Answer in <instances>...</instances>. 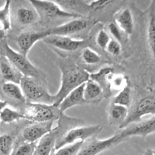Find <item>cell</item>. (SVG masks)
<instances>
[{
    "mask_svg": "<svg viewBox=\"0 0 155 155\" xmlns=\"http://www.w3.org/2000/svg\"><path fill=\"white\" fill-rule=\"evenodd\" d=\"M20 86L26 100L29 102L54 104V96L49 93L45 83L36 79L23 77Z\"/></svg>",
    "mask_w": 155,
    "mask_h": 155,
    "instance_id": "3957f363",
    "label": "cell"
},
{
    "mask_svg": "<svg viewBox=\"0 0 155 155\" xmlns=\"http://www.w3.org/2000/svg\"><path fill=\"white\" fill-rule=\"evenodd\" d=\"M108 30H109V34L113 37V39L119 42L120 43L124 41L125 37H126V36H127L123 33L122 30L119 27V26L115 24V21L109 23V26H108Z\"/></svg>",
    "mask_w": 155,
    "mask_h": 155,
    "instance_id": "1f68e13d",
    "label": "cell"
},
{
    "mask_svg": "<svg viewBox=\"0 0 155 155\" xmlns=\"http://www.w3.org/2000/svg\"><path fill=\"white\" fill-rule=\"evenodd\" d=\"M131 100H132V91H131L129 85H127L122 89H121L119 92L114 97L112 103L124 106V107L129 108L131 104Z\"/></svg>",
    "mask_w": 155,
    "mask_h": 155,
    "instance_id": "4316f807",
    "label": "cell"
},
{
    "mask_svg": "<svg viewBox=\"0 0 155 155\" xmlns=\"http://www.w3.org/2000/svg\"><path fill=\"white\" fill-rule=\"evenodd\" d=\"M36 143L24 142L14 147L10 155H34Z\"/></svg>",
    "mask_w": 155,
    "mask_h": 155,
    "instance_id": "83f0119b",
    "label": "cell"
},
{
    "mask_svg": "<svg viewBox=\"0 0 155 155\" xmlns=\"http://www.w3.org/2000/svg\"><path fill=\"white\" fill-rule=\"evenodd\" d=\"M84 83L74 89L65 96L58 107L61 113L63 114L65 110L74 106L84 105L87 104L84 97Z\"/></svg>",
    "mask_w": 155,
    "mask_h": 155,
    "instance_id": "5bb4252c",
    "label": "cell"
},
{
    "mask_svg": "<svg viewBox=\"0 0 155 155\" xmlns=\"http://www.w3.org/2000/svg\"><path fill=\"white\" fill-rule=\"evenodd\" d=\"M97 23V21L81 18H73L71 21H68L61 25L52 27L48 29L50 36H70L71 35L81 32L86 30L89 27H92Z\"/></svg>",
    "mask_w": 155,
    "mask_h": 155,
    "instance_id": "ba28073f",
    "label": "cell"
},
{
    "mask_svg": "<svg viewBox=\"0 0 155 155\" xmlns=\"http://www.w3.org/2000/svg\"><path fill=\"white\" fill-rule=\"evenodd\" d=\"M115 22L123 33L127 36L132 34L134 30V20L132 14L129 8H125L117 14L115 18Z\"/></svg>",
    "mask_w": 155,
    "mask_h": 155,
    "instance_id": "44dd1931",
    "label": "cell"
},
{
    "mask_svg": "<svg viewBox=\"0 0 155 155\" xmlns=\"http://www.w3.org/2000/svg\"><path fill=\"white\" fill-rule=\"evenodd\" d=\"M53 2H54L57 5H59L64 11L71 12V13L81 15L79 12L81 9L91 10L89 8V5H84L81 0H53Z\"/></svg>",
    "mask_w": 155,
    "mask_h": 155,
    "instance_id": "7402d4cb",
    "label": "cell"
},
{
    "mask_svg": "<svg viewBox=\"0 0 155 155\" xmlns=\"http://www.w3.org/2000/svg\"><path fill=\"white\" fill-rule=\"evenodd\" d=\"M144 155H153V150L147 149L144 152Z\"/></svg>",
    "mask_w": 155,
    "mask_h": 155,
    "instance_id": "74e56055",
    "label": "cell"
},
{
    "mask_svg": "<svg viewBox=\"0 0 155 155\" xmlns=\"http://www.w3.org/2000/svg\"><path fill=\"white\" fill-rule=\"evenodd\" d=\"M57 130L46 134L36 142L34 155H52L59 137L57 136Z\"/></svg>",
    "mask_w": 155,
    "mask_h": 155,
    "instance_id": "2e32d148",
    "label": "cell"
},
{
    "mask_svg": "<svg viewBox=\"0 0 155 155\" xmlns=\"http://www.w3.org/2000/svg\"><path fill=\"white\" fill-rule=\"evenodd\" d=\"M50 36L48 29L42 31H29L21 33L17 39L18 48L21 54L27 56L30 50L40 40H43Z\"/></svg>",
    "mask_w": 155,
    "mask_h": 155,
    "instance_id": "4fadbf2b",
    "label": "cell"
},
{
    "mask_svg": "<svg viewBox=\"0 0 155 155\" xmlns=\"http://www.w3.org/2000/svg\"><path fill=\"white\" fill-rule=\"evenodd\" d=\"M21 120H25L24 113H21L8 105L0 113V122L3 124H12Z\"/></svg>",
    "mask_w": 155,
    "mask_h": 155,
    "instance_id": "d4e9b609",
    "label": "cell"
},
{
    "mask_svg": "<svg viewBox=\"0 0 155 155\" xmlns=\"http://www.w3.org/2000/svg\"><path fill=\"white\" fill-rule=\"evenodd\" d=\"M81 58L85 64L89 65L97 64L101 61L100 54L89 47H84V48H83Z\"/></svg>",
    "mask_w": 155,
    "mask_h": 155,
    "instance_id": "f1b7e54d",
    "label": "cell"
},
{
    "mask_svg": "<svg viewBox=\"0 0 155 155\" xmlns=\"http://www.w3.org/2000/svg\"><path fill=\"white\" fill-rule=\"evenodd\" d=\"M129 114V108L124 106L112 103L108 108V119L109 124L119 127Z\"/></svg>",
    "mask_w": 155,
    "mask_h": 155,
    "instance_id": "d6986e66",
    "label": "cell"
},
{
    "mask_svg": "<svg viewBox=\"0 0 155 155\" xmlns=\"http://www.w3.org/2000/svg\"><path fill=\"white\" fill-rule=\"evenodd\" d=\"M113 75V69L112 68H103L95 74H90V80L98 83L103 89L104 98H107L111 95L110 80Z\"/></svg>",
    "mask_w": 155,
    "mask_h": 155,
    "instance_id": "9a60e30c",
    "label": "cell"
},
{
    "mask_svg": "<svg viewBox=\"0 0 155 155\" xmlns=\"http://www.w3.org/2000/svg\"><path fill=\"white\" fill-rule=\"evenodd\" d=\"M115 0H93L89 4V8L92 11H99L105 8L115 2Z\"/></svg>",
    "mask_w": 155,
    "mask_h": 155,
    "instance_id": "e575fe53",
    "label": "cell"
},
{
    "mask_svg": "<svg viewBox=\"0 0 155 155\" xmlns=\"http://www.w3.org/2000/svg\"><path fill=\"white\" fill-rule=\"evenodd\" d=\"M126 140L128 139L123 138L119 133L105 139H98L97 137H93L83 142L77 155H98Z\"/></svg>",
    "mask_w": 155,
    "mask_h": 155,
    "instance_id": "52a82bcc",
    "label": "cell"
},
{
    "mask_svg": "<svg viewBox=\"0 0 155 155\" xmlns=\"http://www.w3.org/2000/svg\"><path fill=\"white\" fill-rule=\"evenodd\" d=\"M24 114L25 120L31 123H45L59 120L62 114L53 104L28 102L26 104Z\"/></svg>",
    "mask_w": 155,
    "mask_h": 155,
    "instance_id": "277c9868",
    "label": "cell"
},
{
    "mask_svg": "<svg viewBox=\"0 0 155 155\" xmlns=\"http://www.w3.org/2000/svg\"><path fill=\"white\" fill-rule=\"evenodd\" d=\"M147 38L152 54L155 60V0H152L149 13Z\"/></svg>",
    "mask_w": 155,
    "mask_h": 155,
    "instance_id": "603a6c76",
    "label": "cell"
},
{
    "mask_svg": "<svg viewBox=\"0 0 155 155\" xmlns=\"http://www.w3.org/2000/svg\"><path fill=\"white\" fill-rule=\"evenodd\" d=\"M105 50L112 55H119L121 52V43L115 39H111Z\"/></svg>",
    "mask_w": 155,
    "mask_h": 155,
    "instance_id": "d590c367",
    "label": "cell"
},
{
    "mask_svg": "<svg viewBox=\"0 0 155 155\" xmlns=\"http://www.w3.org/2000/svg\"><path fill=\"white\" fill-rule=\"evenodd\" d=\"M0 74L5 82H12L17 84H20L24 77L4 56L0 58Z\"/></svg>",
    "mask_w": 155,
    "mask_h": 155,
    "instance_id": "e0dca14e",
    "label": "cell"
},
{
    "mask_svg": "<svg viewBox=\"0 0 155 155\" xmlns=\"http://www.w3.org/2000/svg\"><path fill=\"white\" fill-rule=\"evenodd\" d=\"M2 92L5 96L20 104H26L25 97L22 92L20 84L12 83V82H4L2 85Z\"/></svg>",
    "mask_w": 155,
    "mask_h": 155,
    "instance_id": "ffe728a7",
    "label": "cell"
},
{
    "mask_svg": "<svg viewBox=\"0 0 155 155\" xmlns=\"http://www.w3.org/2000/svg\"><path fill=\"white\" fill-rule=\"evenodd\" d=\"M84 97L87 104L99 102L104 98L103 89L98 83L92 80H88L84 83Z\"/></svg>",
    "mask_w": 155,
    "mask_h": 155,
    "instance_id": "ac0fdd59",
    "label": "cell"
},
{
    "mask_svg": "<svg viewBox=\"0 0 155 155\" xmlns=\"http://www.w3.org/2000/svg\"><path fill=\"white\" fill-rule=\"evenodd\" d=\"M155 133V116L145 120H140L133 123L123 129L119 134L123 138L129 139L132 136L146 137Z\"/></svg>",
    "mask_w": 155,
    "mask_h": 155,
    "instance_id": "8fae6325",
    "label": "cell"
},
{
    "mask_svg": "<svg viewBox=\"0 0 155 155\" xmlns=\"http://www.w3.org/2000/svg\"><path fill=\"white\" fill-rule=\"evenodd\" d=\"M14 148V137L9 134L0 135V153L10 155Z\"/></svg>",
    "mask_w": 155,
    "mask_h": 155,
    "instance_id": "f546056e",
    "label": "cell"
},
{
    "mask_svg": "<svg viewBox=\"0 0 155 155\" xmlns=\"http://www.w3.org/2000/svg\"><path fill=\"white\" fill-rule=\"evenodd\" d=\"M5 33L4 31L2 30V29L0 28V40H2L5 37Z\"/></svg>",
    "mask_w": 155,
    "mask_h": 155,
    "instance_id": "f35d334b",
    "label": "cell"
},
{
    "mask_svg": "<svg viewBox=\"0 0 155 155\" xmlns=\"http://www.w3.org/2000/svg\"><path fill=\"white\" fill-rule=\"evenodd\" d=\"M127 86V81L126 77L122 74H114L112 76L110 80L111 89L121 90L125 86Z\"/></svg>",
    "mask_w": 155,
    "mask_h": 155,
    "instance_id": "d6a6232c",
    "label": "cell"
},
{
    "mask_svg": "<svg viewBox=\"0 0 155 155\" xmlns=\"http://www.w3.org/2000/svg\"><path fill=\"white\" fill-rule=\"evenodd\" d=\"M33 6L38 16L43 20H53L56 18H77L84 17L78 14L64 11L52 0H27Z\"/></svg>",
    "mask_w": 155,
    "mask_h": 155,
    "instance_id": "8992f818",
    "label": "cell"
},
{
    "mask_svg": "<svg viewBox=\"0 0 155 155\" xmlns=\"http://www.w3.org/2000/svg\"><path fill=\"white\" fill-rule=\"evenodd\" d=\"M43 41L50 46L65 51H74L88 44L87 39H76L66 36H49Z\"/></svg>",
    "mask_w": 155,
    "mask_h": 155,
    "instance_id": "7c38bea8",
    "label": "cell"
},
{
    "mask_svg": "<svg viewBox=\"0 0 155 155\" xmlns=\"http://www.w3.org/2000/svg\"><path fill=\"white\" fill-rule=\"evenodd\" d=\"M153 155H155V150H153Z\"/></svg>",
    "mask_w": 155,
    "mask_h": 155,
    "instance_id": "ab89813d",
    "label": "cell"
},
{
    "mask_svg": "<svg viewBox=\"0 0 155 155\" xmlns=\"http://www.w3.org/2000/svg\"><path fill=\"white\" fill-rule=\"evenodd\" d=\"M0 28L5 33L12 28L11 0H5L4 5L0 8Z\"/></svg>",
    "mask_w": 155,
    "mask_h": 155,
    "instance_id": "484cf974",
    "label": "cell"
},
{
    "mask_svg": "<svg viewBox=\"0 0 155 155\" xmlns=\"http://www.w3.org/2000/svg\"><path fill=\"white\" fill-rule=\"evenodd\" d=\"M59 126H55L54 121L45 123H33L23 130L22 137L24 142L36 143L41 138L48 133L57 130Z\"/></svg>",
    "mask_w": 155,
    "mask_h": 155,
    "instance_id": "30bf717a",
    "label": "cell"
},
{
    "mask_svg": "<svg viewBox=\"0 0 155 155\" xmlns=\"http://www.w3.org/2000/svg\"><path fill=\"white\" fill-rule=\"evenodd\" d=\"M83 142H78L54 150L52 155H77L83 145Z\"/></svg>",
    "mask_w": 155,
    "mask_h": 155,
    "instance_id": "4dcf8cb0",
    "label": "cell"
},
{
    "mask_svg": "<svg viewBox=\"0 0 155 155\" xmlns=\"http://www.w3.org/2000/svg\"><path fill=\"white\" fill-rule=\"evenodd\" d=\"M147 115L155 116V97L147 96L139 100L132 111L129 112L128 117L122 123L120 128L124 129L129 124L138 122Z\"/></svg>",
    "mask_w": 155,
    "mask_h": 155,
    "instance_id": "9c48e42d",
    "label": "cell"
},
{
    "mask_svg": "<svg viewBox=\"0 0 155 155\" xmlns=\"http://www.w3.org/2000/svg\"><path fill=\"white\" fill-rule=\"evenodd\" d=\"M111 38L109 34L104 30H100L97 34L96 37V42L100 48H103V50L106 49L108 43L110 41Z\"/></svg>",
    "mask_w": 155,
    "mask_h": 155,
    "instance_id": "836d02e7",
    "label": "cell"
},
{
    "mask_svg": "<svg viewBox=\"0 0 155 155\" xmlns=\"http://www.w3.org/2000/svg\"><path fill=\"white\" fill-rule=\"evenodd\" d=\"M59 68L62 74L61 85L59 91L53 95L55 100L53 105L57 107L68 94L90 79L88 71L68 59L60 61Z\"/></svg>",
    "mask_w": 155,
    "mask_h": 155,
    "instance_id": "6da1fadb",
    "label": "cell"
},
{
    "mask_svg": "<svg viewBox=\"0 0 155 155\" xmlns=\"http://www.w3.org/2000/svg\"><path fill=\"white\" fill-rule=\"evenodd\" d=\"M38 15L34 9H30L26 7L18 8L16 12L17 21L21 25H29L37 19Z\"/></svg>",
    "mask_w": 155,
    "mask_h": 155,
    "instance_id": "cb8c5ba5",
    "label": "cell"
},
{
    "mask_svg": "<svg viewBox=\"0 0 155 155\" xmlns=\"http://www.w3.org/2000/svg\"><path fill=\"white\" fill-rule=\"evenodd\" d=\"M103 130L100 125L81 126L74 127L67 131L56 141L55 150L59 149L65 145H71L78 142H85L93 137H97V135Z\"/></svg>",
    "mask_w": 155,
    "mask_h": 155,
    "instance_id": "5b68a950",
    "label": "cell"
},
{
    "mask_svg": "<svg viewBox=\"0 0 155 155\" xmlns=\"http://www.w3.org/2000/svg\"><path fill=\"white\" fill-rule=\"evenodd\" d=\"M8 105V103L5 101H2V100H0V113H1L2 110Z\"/></svg>",
    "mask_w": 155,
    "mask_h": 155,
    "instance_id": "8d00e7d4",
    "label": "cell"
},
{
    "mask_svg": "<svg viewBox=\"0 0 155 155\" xmlns=\"http://www.w3.org/2000/svg\"><path fill=\"white\" fill-rule=\"evenodd\" d=\"M3 56L13 65L24 77L36 79L46 84V75L40 69L36 68L28 60L27 56L15 51L6 42L2 44Z\"/></svg>",
    "mask_w": 155,
    "mask_h": 155,
    "instance_id": "7a4b0ae2",
    "label": "cell"
}]
</instances>
